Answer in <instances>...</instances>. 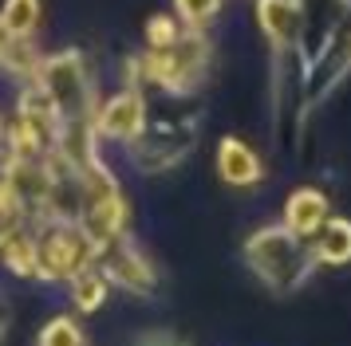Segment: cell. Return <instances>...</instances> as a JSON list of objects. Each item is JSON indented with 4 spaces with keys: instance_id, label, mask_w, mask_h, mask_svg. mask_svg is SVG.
<instances>
[{
    "instance_id": "obj_1",
    "label": "cell",
    "mask_w": 351,
    "mask_h": 346,
    "mask_svg": "<svg viewBox=\"0 0 351 346\" xmlns=\"http://www.w3.org/2000/svg\"><path fill=\"white\" fill-rule=\"evenodd\" d=\"M245 260H249V267H253L269 287H276V291L300 287V283L312 276V267L319 264L316 252L304 248L300 236H292L285 224H269V228H261V232L249 236Z\"/></svg>"
},
{
    "instance_id": "obj_2",
    "label": "cell",
    "mask_w": 351,
    "mask_h": 346,
    "mask_svg": "<svg viewBox=\"0 0 351 346\" xmlns=\"http://www.w3.org/2000/svg\"><path fill=\"white\" fill-rule=\"evenodd\" d=\"M40 87L56 98V107L64 110V122L71 118H95V98H91V79L87 63L75 51H60L40 67Z\"/></svg>"
},
{
    "instance_id": "obj_3",
    "label": "cell",
    "mask_w": 351,
    "mask_h": 346,
    "mask_svg": "<svg viewBox=\"0 0 351 346\" xmlns=\"http://www.w3.org/2000/svg\"><path fill=\"white\" fill-rule=\"evenodd\" d=\"M143 130H146V98H143L138 87L119 91L111 103L95 114V134H107V138L134 142V138H143Z\"/></svg>"
},
{
    "instance_id": "obj_4",
    "label": "cell",
    "mask_w": 351,
    "mask_h": 346,
    "mask_svg": "<svg viewBox=\"0 0 351 346\" xmlns=\"http://www.w3.org/2000/svg\"><path fill=\"white\" fill-rule=\"evenodd\" d=\"M256 24L265 31V40L272 44L276 59H280L285 51L300 44V24H304L300 0H256Z\"/></svg>"
},
{
    "instance_id": "obj_5",
    "label": "cell",
    "mask_w": 351,
    "mask_h": 346,
    "mask_svg": "<svg viewBox=\"0 0 351 346\" xmlns=\"http://www.w3.org/2000/svg\"><path fill=\"white\" fill-rule=\"evenodd\" d=\"M217 173H221L225 185H256L261 177H265V165H261V157L245 146L241 138H225L217 146Z\"/></svg>"
},
{
    "instance_id": "obj_6",
    "label": "cell",
    "mask_w": 351,
    "mask_h": 346,
    "mask_svg": "<svg viewBox=\"0 0 351 346\" xmlns=\"http://www.w3.org/2000/svg\"><path fill=\"white\" fill-rule=\"evenodd\" d=\"M328 220V197L319 189H296L285 204V228L292 236H316Z\"/></svg>"
},
{
    "instance_id": "obj_7",
    "label": "cell",
    "mask_w": 351,
    "mask_h": 346,
    "mask_svg": "<svg viewBox=\"0 0 351 346\" xmlns=\"http://www.w3.org/2000/svg\"><path fill=\"white\" fill-rule=\"evenodd\" d=\"M319 240H316V260L324 264H348L351 260V220H339V217H328L324 228H319Z\"/></svg>"
},
{
    "instance_id": "obj_8",
    "label": "cell",
    "mask_w": 351,
    "mask_h": 346,
    "mask_svg": "<svg viewBox=\"0 0 351 346\" xmlns=\"http://www.w3.org/2000/svg\"><path fill=\"white\" fill-rule=\"evenodd\" d=\"M111 280H119L123 287H134V291H150L154 271L146 267V260L138 252H114L111 256Z\"/></svg>"
},
{
    "instance_id": "obj_9",
    "label": "cell",
    "mask_w": 351,
    "mask_h": 346,
    "mask_svg": "<svg viewBox=\"0 0 351 346\" xmlns=\"http://www.w3.org/2000/svg\"><path fill=\"white\" fill-rule=\"evenodd\" d=\"M0 24H4V31H8V36L32 40L36 24H40V0H4Z\"/></svg>"
},
{
    "instance_id": "obj_10",
    "label": "cell",
    "mask_w": 351,
    "mask_h": 346,
    "mask_svg": "<svg viewBox=\"0 0 351 346\" xmlns=\"http://www.w3.org/2000/svg\"><path fill=\"white\" fill-rule=\"evenodd\" d=\"M182 24H178L174 16H154L150 24H146V44H150V51H170V47L182 40Z\"/></svg>"
},
{
    "instance_id": "obj_11",
    "label": "cell",
    "mask_w": 351,
    "mask_h": 346,
    "mask_svg": "<svg viewBox=\"0 0 351 346\" xmlns=\"http://www.w3.org/2000/svg\"><path fill=\"white\" fill-rule=\"evenodd\" d=\"M174 8L186 28H202L206 20H213L221 12V0H174Z\"/></svg>"
},
{
    "instance_id": "obj_12",
    "label": "cell",
    "mask_w": 351,
    "mask_h": 346,
    "mask_svg": "<svg viewBox=\"0 0 351 346\" xmlns=\"http://www.w3.org/2000/svg\"><path fill=\"white\" fill-rule=\"evenodd\" d=\"M40 346H83V334L71 319H51L40 334Z\"/></svg>"
},
{
    "instance_id": "obj_13",
    "label": "cell",
    "mask_w": 351,
    "mask_h": 346,
    "mask_svg": "<svg viewBox=\"0 0 351 346\" xmlns=\"http://www.w3.org/2000/svg\"><path fill=\"white\" fill-rule=\"evenodd\" d=\"M71 291H75V303H80L83 311H91V307H99V303H103V295H107V287H103V280H95V276H75V283H71Z\"/></svg>"
},
{
    "instance_id": "obj_14",
    "label": "cell",
    "mask_w": 351,
    "mask_h": 346,
    "mask_svg": "<svg viewBox=\"0 0 351 346\" xmlns=\"http://www.w3.org/2000/svg\"><path fill=\"white\" fill-rule=\"evenodd\" d=\"M0 138H4V126H0Z\"/></svg>"
},
{
    "instance_id": "obj_15",
    "label": "cell",
    "mask_w": 351,
    "mask_h": 346,
    "mask_svg": "<svg viewBox=\"0 0 351 346\" xmlns=\"http://www.w3.org/2000/svg\"><path fill=\"white\" fill-rule=\"evenodd\" d=\"M0 330H4V323H0Z\"/></svg>"
}]
</instances>
